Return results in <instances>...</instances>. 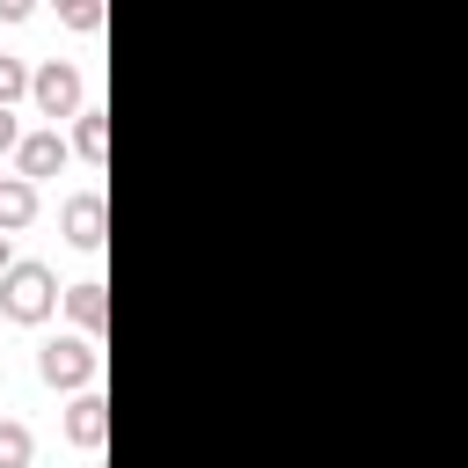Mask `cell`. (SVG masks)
<instances>
[{
  "mask_svg": "<svg viewBox=\"0 0 468 468\" xmlns=\"http://www.w3.org/2000/svg\"><path fill=\"white\" fill-rule=\"evenodd\" d=\"M22 139H29V132H22V117H15V110H0V154H22Z\"/></svg>",
  "mask_w": 468,
  "mask_h": 468,
  "instance_id": "13",
  "label": "cell"
},
{
  "mask_svg": "<svg viewBox=\"0 0 468 468\" xmlns=\"http://www.w3.org/2000/svg\"><path fill=\"white\" fill-rule=\"evenodd\" d=\"M66 314H73V329L80 336H102V322H110V285L102 278H80V285H66V300H58Z\"/></svg>",
  "mask_w": 468,
  "mask_h": 468,
  "instance_id": "6",
  "label": "cell"
},
{
  "mask_svg": "<svg viewBox=\"0 0 468 468\" xmlns=\"http://www.w3.org/2000/svg\"><path fill=\"white\" fill-rule=\"evenodd\" d=\"M29 461H37L29 424H22V417H0V468H29Z\"/></svg>",
  "mask_w": 468,
  "mask_h": 468,
  "instance_id": "10",
  "label": "cell"
},
{
  "mask_svg": "<svg viewBox=\"0 0 468 468\" xmlns=\"http://www.w3.org/2000/svg\"><path fill=\"white\" fill-rule=\"evenodd\" d=\"M58 300H66V285L51 278V263H15V271L0 278V314H7V322H22V329L51 322V314H58Z\"/></svg>",
  "mask_w": 468,
  "mask_h": 468,
  "instance_id": "1",
  "label": "cell"
},
{
  "mask_svg": "<svg viewBox=\"0 0 468 468\" xmlns=\"http://www.w3.org/2000/svg\"><path fill=\"white\" fill-rule=\"evenodd\" d=\"M0 22H29V0H0Z\"/></svg>",
  "mask_w": 468,
  "mask_h": 468,
  "instance_id": "14",
  "label": "cell"
},
{
  "mask_svg": "<svg viewBox=\"0 0 468 468\" xmlns=\"http://www.w3.org/2000/svg\"><path fill=\"white\" fill-rule=\"evenodd\" d=\"M66 439L80 446V453H95L102 439H110V402L88 388V395H73V410H66Z\"/></svg>",
  "mask_w": 468,
  "mask_h": 468,
  "instance_id": "7",
  "label": "cell"
},
{
  "mask_svg": "<svg viewBox=\"0 0 468 468\" xmlns=\"http://www.w3.org/2000/svg\"><path fill=\"white\" fill-rule=\"evenodd\" d=\"M29 102H37V117H51V132H58L66 117H80V110H88V102H80V66H73V58H44L37 80H29Z\"/></svg>",
  "mask_w": 468,
  "mask_h": 468,
  "instance_id": "3",
  "label": "cell"
},
{
  "mask_svg": "<svg viewBox=\"0 0 468 468\" xmlns=\"http://www.w3.org/2000/svg\"><path fill=\"white\" fill-rule=\"evenodd\" d=\"M58 234L73 241V249H102L110 241V205H102V190H80V197H66V212H58Z\"/></svg>",
  "mask_w": 468,
  "mask_h": 468,
  "instance_id": "4",
  "label": "cell"
},
{
  "mask_svg": "<svg viewBox=\"0 0 468 468\" xmlns=\"http://www.w3.org/2000/svg\"><path fill=\"white\" fill-rule=\"evenodd\" d=\"M73 154H80L88 168H102V161H110V110H95V102H88V110L73 117Z\"/></svg>",
  "mask_w": 468,
  "mask_h": 468,
  "instance_id": "8",
  "label": "cell"
},
{
  "mask_svg": "<svg viewBox=\"0 0 468 468\" xmlns=\"http://www.w3.org/2000/svg\"><path fill=\"white\" fill-rule=\"evenodd\" d=\"M66 161H73V139H58V132L44 124V132H29V139H22V154H15V176H22V183H44V176H58Z\"/></svg>",
  "mask_w": 468,
  "mask_h": 468,
  "instance_id": "5",
  "label": "cell"
},
{
  "mask_svg": "<svg viewBox=\"0 0 468 468\" xmlns=\"http://www.w3.org/2000/svg\"><path fill=\"white\" fill-rule=\"evenodd\" d=\"M58 15H66V29H102L110 7H102V0H73V7H58Z\"/></svg>",
  "mask_w": 468,
  "mask_h": 468,
  "instance_id": "12",
  "label": "cell"
},
{
  "mask_svg": "<svg viewBox=\"0 0 468 468\" xmlns=\"http://www.w3.org/2000/svg\"><path fill=\"white\" fill-rule=\"evenodd\" d=\"M37 380L44 388H66V395H88L95 380H102V351H95V336H51L44 351H37Z\"/></svg>",
  "mask_w": 468,
  "mask_h": 468,
  "instance_id": "2",
  "label": "cell"
},
{
  "mask_svg": "<svg viewBox=\"0 0 468 468\" xmlns=\"http://www.w3.org/2000/svg\"><path fill=\"white\" fill-rule=\"evenodd\" d=\"M29 219H37V183H22V176H0V234L15 241Z\"/></svg>",
  "mask_w": 468,
  "mask_h": 468,
  "instance_id": "9",
  "label": "cell"
},
{
  "mask_svg": "<svg viewBox=\"0 0 468 468\" xmlns=\"http://www.w3.org/2000/svg\"><path fill=\"white\" fill-rule=\"evenodd\" d=\"M29 80H37V73H29L22 58H7V51H0V110H15V102L29 95Z\"/></svg>",
  "mask_w": 468,
  "mask_h": 468,
  "instance_id": "11",
  "label": "cell"
},
{
  "mask_svg": "<svg viewBox=\"0 0 468 468\" xmlns=\"http://www.w3.org/2000/svg\"><path fill=\"white\" fill-rule=\"evenodd\" d=\"M15 263H22V256H15V241H7V234H0V278H7V271H15Z\"/></svg>",
  "mask_w": 468,
  "mask_h": 468,
  "instance_id": "15",
  "label": "cell"
}]
</instances>
